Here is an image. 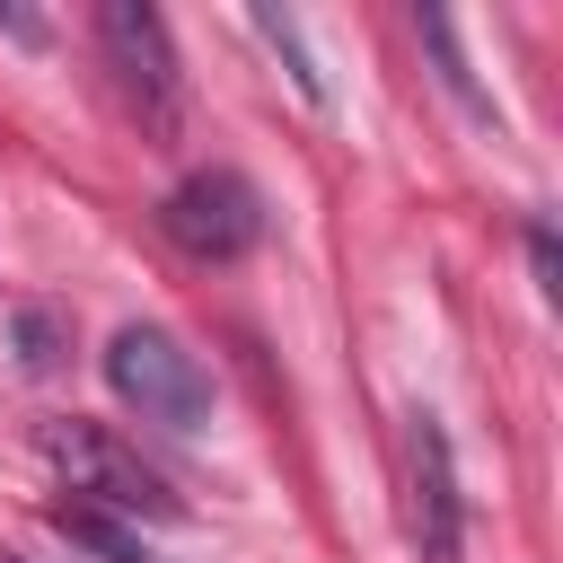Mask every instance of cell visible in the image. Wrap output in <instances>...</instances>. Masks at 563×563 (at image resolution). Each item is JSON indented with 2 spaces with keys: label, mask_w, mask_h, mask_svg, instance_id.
Instances as JSON below:
<instances>
[{
  "label": "cell",
  "mask_w": 563,
  "mask_h": 563,
  "mask_svg": "<svg viewBox=\"0 0 563 563\" xmlns=\"http://www.w3.org/2000/svg\"><path fill=\"white\" fill-rule=\"evenodd\" d=\"M44 457H53V475L70 484V501H97V510H114V519H185V501L167 493V475L132 449V440H114L106 422H44V440H35Z\"/></svg>",
  "instance_id": "6da1fadb"
},
{
  "label": "cell",
  "mask_w": 563,
  "mask_h": 563,
  "mask_svg": "<svg viewBox=\"0 0 563 563\" xmlns=\"http://www.w3.org/2000/svg\"><path fill=\"white\" fill-rule=\"evenodd\" d=\"M106 387H114L141 422H158V431H202V422H211V369H202L167 325H123V334L106 343Z\"/></svg>",
  "instance_id": "7a4b0ae2"
},
{
  "label": "cell",
  "mask_w": 563,
  "mask_h": 563,
  "mask_svg": "<svg viewBox=\"0 0 563 563\" xmlns=\"http://www.w3.org/2000/svg\"><path fill=\"white\" fill-rule=\"evenodd\" d=\"M158 229H167V246H185L194 264H238V255L264 238V194H255L238 167H194V176L158 202Z\"/></svg>",
  "instance_id": "3957f363"
},
{
  "label": "cell",
  "mask_w": 563,
  "mask_h": 563,
  "mask_svg": "<svg viewBox=\"0 0 563 563\" xmlns=\"http://www.w3.org/2000/svg\"><path fill=\"white\" fill-rule=\"evenodd\" d=\"M97 44H106V62H114L123 106H132L150 132H167V123H176V44H167V18L141 9V0H106V9H97Z\"/></svg>",
  "instance_id": "277c9868"
},
{
  "label": "cell",
  "mask_w": 563,
  "mask_h": 563,
  "mask_svg": "<svg viewBox=\"0 0 563 563\" xmlns=\"http://www.w3.org/2000/svg\"><path fill=\"white\" fill-rule=\"evenodd\" d=\"M405 528H413V554L422 563H457V466H449V431L440 413H413L405 422Z\"/></svg>",
  "instance_id": "5b68a950"
},
{
  "label": "cell",
  "mask_w": 563,
  "mask_h": 563,
  "mask_svg": "<svg viewBox=\"0 0 563 563\" xmlns=\"http://www.w3.org/2000/svg\"><path fill=\"white\" fill-rule=\"evenodd\" d=\"M53 528H62L70 545H88L97 563H150V537H141L132 519L97 510V501H53Z\"/></svg>",
  "instance_id": "8992f818"
},
{
  "label": "cell",
  "mask_w": 563,
  "mask_h": 563,
  "mask_svg": "<svg viewBox=\"0 0 563 563\" xmlns=\"http://www.w3.org/2000/svg\"><path fill=\"white\" fill-rule=\"evenodd\" d=\"M255 35H264V44H273V53L290 62V88H299V97L317 106V97H325V79H317V62H308V44H299V26H290L282 9H255Z\"/></svg>",
  "instance_id": "52a82bcc"
},
{
  "label": "cell",
  "mask_w": 563,
  "mask_h": 563,
  "mask_svg": "<svg viewBox=\"0 0 563 563\" xmlns=\"http://www.w3.org/2000/svg\"><path fill=\"white\" fill-rule=\"evenodd\" d=\"M413 35H422V44H431V53H440V79H449V88H457V97H466V106H475V114H493V106H484V97H475V79H466V62H457V26H449V18H440V9H431V18H413Z\"/></svg>",
  "instance_id": "ba28073f"
},
{
  "label": "cell",
  "mask_w": 563,
  "mask_h": 563,
  "mask_svg": "<svg viewBox=\"0 0 563 563\" xmlns=\"http://www.w3.org/2000/svg\"><path fill=\"white\" fill-rule=\"evenodd\" d=\"M18 343H26V369H53V361H62V352H53V343H62V325H53L44 308H26V317H18Z\"/></svg>",
  "instance_id": "9c48e42d"
}]
</instances>
